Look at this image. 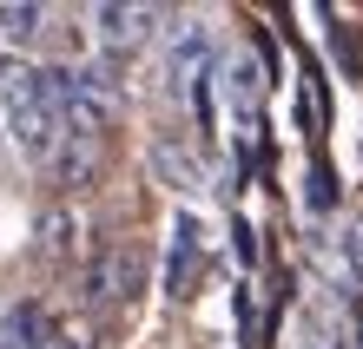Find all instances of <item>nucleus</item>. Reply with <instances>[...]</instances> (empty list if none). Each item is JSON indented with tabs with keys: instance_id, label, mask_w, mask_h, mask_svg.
Returning a JSON list of instances; mask_svg holds the SVG:
<instances>
[{
	"instance_id": "obj_1",
	"label": "nucleus",
	"mask_w": 363,
	"mask_h": 349,
	"mask_svg": "<svg viewBox=\"0 0 363 349\" xmlns=\"http://www.w3.org/2000/svg\"><path fill=\"white\" fill-rule=\"evenodd\" d=\"M0 119H7V139L20 151L53 159L60 132H67V113H60V93H53V67L7 59V67H0Z\"/></svg>"
},
{
	"instance_id": "obj_2",
	"label": "nucleus",
	"mask_w": 363,
	"mask_h": 349,
	"mask_svg": "<svg viewBox=\"0 0 363 349\" xmlns=\"http://www.w3.org/2000/svg\"><path fill=\"white\" fill-rule=\"evenodd\" d=\"M53 93L60 113H67V132H99L106 119L119 113V73L106 59H79V67H53Z\"/></svg>"
},
{
	"instance_id": "obj_3",
	"label": "nucleus",
	"mask_w": 363,
	"mask_h": 349,
	"mask_svg": "<svg viewBox=\"0 0 363 349\" xmlns=\"http://www.w3.org/2000/svg\"><path fill=\"white\" fill-rule=\"evenodd\" d=\"M211 79H218V59H211V33L191 20V27H179L172 53H165V93L205 119V113H211Z\"/></svg>"
},
{
	"instance_id": "obj_4",
	"label": "nucleus",
	"mask_w": 363,
	"mask_h": 349,
	"mask_svg": "<svg viewBox=\"0 0 363 349\" xmlns=\"http://www.w3.org/2000/svg\"><path fill=\"white\" fill-rule=\"evenodd\" d=\"M218 93H225L231 132H238V159H251V151H258V119H264V67L218 59Z\"/></svg>"
},
{
	"instance_id": "obj_5",
	"label": "nucleus",
	"mask_w": 363,
	"mask_h": 349,
	"mask_svg": "<svg viewBox=\"0 0 363 349\" xmlns=\"http://www.w3.org/2000/svg\"><path fill=\"white\" fill-rule=\"evenodd\" d=\"M205 270V224L191 211L172 217V251H165V297H191Z\"/></svg>"
},
{
	"instance_id": "obj_6",
	"label": "nucleus",
	"mask_w": 363,
	"mask_h": 349,
	"mask_svg": "<svg viewBox=\"0 0 363 349\" xmlns=\"http://www.w3.org/2000/svg\"><path fill=\"white\" fill-rule=\"evenodd\" d=\"M145 159H152V171H159L172 191H191V198H205V191H211V165H205L191 145H179V139H152Z\"/></svg>"
},
{
	"instance_id": "obj_7",
	"label": "nucleus",
	"mask_w": 363,
	"mask_h": 349,
	"mask_svg": "<svg viewBox=\"0 0 363 349\" xmlns=\"http://www.w3.org/2000/svg\"><path fill=\"white\" fill-rule=\"evenodd\" d=\"M152 27H159V7H93V33L106 40L113 53H133V47H145L152 40Z\"/></svg>"
},
{
	"instance_id": "obj_8",
	"label": "nucleus",
	"mask_w": 363,
	"mask_h": 349,
	"mask_svg": "<svg viewBox=\"0 0 363 349\" xmlns=\"http://www.w3.org/2000/svg\"><path fill=\"white\" fill-rule=\"evenodd\" d=\"M40 27H47V7H33V0H7V7H0V40H7V47H27Z\"/></svg>"
},
{
	"instance_id": "obj_9",
	"label": "nucleus",
	"mask_w": 363,
	"mask_h": 349,
	"mask_svg": "<svg viewBox=\"0 0 363 349\" xmlns=\"http://www.w3.org/2000/svg\"><path fill=\"white\" fill-rule=\"evenodd\" d=\"M330 205H337V185H330V165L317 159L311 165V211H330Z\"/></svg>"
},
{
	"instance_id": "obj_10",
	"label": "nucleus",
	"mask_w": 363,
	"mask_h": 349,
	"mask_svg": "<svg viewBox=\"0 0 363 349\" xmlns=\"http://www.w3.org/2000/svg\"><path fill=\"white\" fill-rule=\"evenodd\" d=\"M231 244H238V257H245V264L258 257V237H251V224H245V217H231Z\"/></svg>"
},
{
	"instance_id": "obj_11",
	"label": "nucleus",
	"mask_w": 363,
	"mask_h": 349,
	"mask_svg": "<svg viewBox=\"0 0 363 349\" xmlns=\"http://www.w3.org/2000/svg\"><path fill=\"white\" fill-rule=\"evenodd\" d=\"M33 349H79V343H73V336H60V330H40V343H33Z\"/></svg>"
},
{
	"instance_id": "obj_12",
	"label": "nucleus",
	"mask_w": 363,
	"mask_h": 349,
	"mask_svg": "<svg viewBox=\"0 0 363 349\" xmlns=\"http://www.w3.org/2000/svg\"><path fill=\"white\" fill-rule=\"evenodd\" d=\"M350 257H357V277H363V224L350 231Z\"/></svg>"
}]
</instances>
